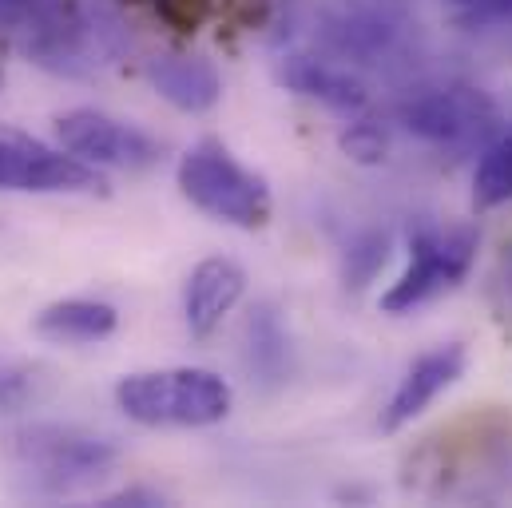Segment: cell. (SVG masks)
Masks as SVG:
<instances>
[{"label":"cell","instance_id":"6da1fadb","mask_svg":"<svg viewBox=\"0 0 512 508\" xmlns=\"http://www.w3.org/2000/svg\"><path fill=\"white\" fill-rule=\"evenodd\" d=\"M4 457L32 493L64 497L100 481L120 453L108 437H96L72 425H24L8 433Z\"/></svg>","mask_w":512,"mask_h":508},{"label":"cell","instance_id":"7a4b0ae2","mask_svg":"<svg viewBox=\"0 0 512 508\" xmlns=\"http://www.w3.org/2000/svg\"><path fill=\"white\" fill-rule=\"evenodd\" d=\"M116 401L139 425H175V429H203L215 425L231 413V385L195 366L179 370H147V374H128L116 385Z\"/></svg>","mask_w":512,"mask_h":508},{"label":"cell","instance_id":"3957f363","mask_svg":"<svg viewBox=\"0 0 512 508\" xmlns=\"http://www.w3.org/2000/svg\"><path fill=\"white\" fill-rule=\"evenodd\" d=\"M179 191L211 219L231 227L258 231L270 223V187L266 179L247 171L219 139L195 143L179 159Z\"/></svg>","mask_w":512,"mask_h":508},{"label":"cell","instance_id":"277c9868","mask_svg":"<svg viewBox=\"0 0 512 508\" xmlns=\"http://www.w3.org/2000/svg\"><path fill=\"white\" fill-rule=\"evenodd\" d=\"M401 124L433 147L473 151V147H485L489 139H497L501 112L481 88L449 84V88H433V92L413 96L401 108Z\"/></svg>","mask_w":512,"mask_h":508},{"label":"cell","instance_id":"5b68a950","mask_svg":"<svg viewBox=\"0 0 512 508\" xmlns=\"http://www.w3.org/2000/svg\"><path fill=\"white\" fill-rule=\"evenodd\" d=\"M409 20L385 0H326L318 8V36L354 64H389L409 48Z\"/></svg>","mask_w":512,"mask_h":508},{"label":"cell","instance_id":"8992f818","mask_svg":"<svg viewBox=\"0 0 512 508\" xmlns=\"http://www.w3.org/2000/svg\"><path fill=\"white\" fill-rule=\"evenodd\" d=\"M477 254V235L473 231H417L409 243V266L405 274L382 294L385 314H409L425 306L429 298L453 290Z\"/></svg>","mask_w":512,"mask_h":508},{"label":"cell","instance_id":"52a82bcc","mask_svg":"<svg viewBox=\"0 0 512 508\" xmlns=\"http://www.w3.org/2000/svg\"><path fill=\"white\" fill-rule=\"evenodd\" d=\"M0 187L4 191H36V195H96L104 179L92 163L72 151H56L28 135L0 139Z\"/></svg>","mask_w":512,"mask_h":508},{"label":"cell","instance_id":"ba28073f","mask_svg":"<svg viewBox=\"0 0 512 508\" xmlns=\"http://www.w3.org/2000/svg\"><path fill=\"white\" fill-rule=\"evenodd\" d=\"M56 135H60L64 151H72L76 159H84L92 167L143 171L163 159V147L147 131L124 124V120H112L104 112H92V108L64 112L56 120Z\"/></svg>","mask_w":512,"mask_h":508},{"label":"cell","instance_id":"9c48e42d","mask_svg":"<svg viewBox=\"0 0 512 508\" xmlns=\"http://www.w3.org/2000/svg\"><path fill=\"white\" fill-rule=\"evenodd\" d=\"M469 366V350L461 342H449V346H437L429 354H421L405 378L397 381L389 405L382 409V433H397L405 425H413L445 389H453L461 374Z\"/></svg>","mask_w":512,"mask_h":508},{"label":"cell","instance_id":"30bf717a","mask_svg":"<svg viewBox=\"0 0 512 508\" xmlns=\"http://www.w3.org/2000/svg\"><path fill=\"white\" fill-rule=\"evenodd\" d=\"M274 76L282 88H290L306 100H318L342 116H362L370 108V88L342 64L314 60V56H282Z\"/></svg>","mask_w":512,"mask_h":508},{"label":"cell","instance_id":"8fae6325","mask_svg":"<svg viewBox=\"0 0 512 508\" xmlns=\"http://www.w3.org/2000/svg\"><path fill=\"white\" fill-rule=\"evenodd\" d=\"M247 290V274L239 262L231 258H203L191 278H187V290H183V314H187V326L195 338H211L223 318L239 306Z\"/></svg>","mask_w":512,"mask_h":508},{"label":"cell","instance_id":"7c38bea8","mask_svg":"<svg viewBox=\"0 0 512 508\" xmlns=\"http://www.w3.org/2000/svg\"><path fill=\"white\" fill-rule=\"evenodd\" d=\"M147 80L171 108L191 112V116L211 112L223 96V76L207 56H187V52L155 56L147 60Z\"/></svg>","mask_w":512,"mask_h":508},{"label":"cell","instance_id":"4fadbf2b","mask_svg":"<svg viewBox=\"0 0 512 508\" xmlns=\"http://www.w3.org/2000/svg\"><path fill=\"white\" fill-rule=\"evenodd\" d=\"M116 306L108 302H92V298H64V302H52L36 314L32 330L48 342H60V346H88V342H104L112 330H116Z\"/></svg>","mask_w":512,"mask_h":508},{"label":"cell","instance_id":"5bb4252c","mask_svg":"<svg viewBox=\"0 0 512 508\" xmlns=\"http://www.w3.org/2000/svg\"><path fill=\"white\" fill-rule=\"evenodd\" d=\"M247 366L266 385H282L290 374V338L274 306H255L247 318Z\"/></svg>","mask_w":512,"mask_h":508},{"label":"cell","instance_id":"9a60e30c","mask_svg":"<svg viewBox=\"0 0 512 508\" xmlns=\"http://www.w3.org/2000/svg\"><path fill=\"white\" fill-rule=\"evenodd\" d=\"M512 199V131L489 139L481 147V163L473 175V207L493 211Z\"/></svg>","mask_w":512,"mask_h":508},{"label":"cell","instance_id":"2e32d148","mask_svg":"<svg viewBox=\"0 0 512 508\" xmlns=\"http://www.w3.org/2000/svg\"><path fill=\"white\" fill-rule=\"evenodd\" d=\"M385 258H389V239H385L382 231H366V235L350 239V247H346V266H342L346 286L362 290V286L385 266Z\"/></svg>","mask_w":512,"mask_h":508},{"label":"cell","instance_id":"e0dca14e","mask_svg":"<svg viewBox=\"0 0 512 508\" xmlns=\"http://www.w3.org/2000/svg\"><path fill=\"white\" fill-rule=\"evenodd\" d=\"M342 151L354 163H382L385 151H389V139L378 124H354L342 135Z\"/></svg>","mask_w":512,"mask_h":508},{"label":"cell","instance_id":"ac0fdd59","mask_svg":"<svg viewBox=\"0 0 512 508\" xmlns=\"http://www.w3.org/2000/svg\"><path fill=\"white\" fill-rule=\"evenodd\" d=\"M215 0H155V12L163 24H171L175 32H199L203 20L211 16Z\"/></svg>","mask_w":512,"mask_h":508},{"label":"cell","instance_id":"d6986e66","mask_svg":"<svg viewBox=\"0 0 512 508\" xmlns=\"http://www.w3.org/2000/svg\"><path fill=\"white\" fill-rule=\"evenodd\" d=\"M457 8H465L469 16H481V20H505L512 16V0H453Z\"/></svg>","mask_w":512,"mask_h":508},{"label":"cell","instance_id":"ffe728a7","mask_svg":"<svg viewBox=\"0 0 512 508\" xmlns=\"http://www.w3.org/2000/svg\"><path fill=\"white\" fill-rule=\"evenodd\" d=\"M104 505L108 508H116V505H163V497H159V493H151V489H124V493L108 497Z\"/></svg>","mask_w":512,"mask_h":508},{"label":"cell","instance_id":"44dd1931","mask_svg":"<svg viewBox=\"0 0 512 508\" xmlns=\"http://www.w3.org/2000/svg\"><path fill=\"white\" fill-rule=\"evenodd\" d=\"M505 270H509V278H505L501 286H505V294H512V254H509V258H505Z\"/></svg>","mask_w":512,"mask_h":508},{"label":"cell","instance_id":"7402d4cb","mask_svg":"<svg viewBox=\"0 0 512 508\" xmlns=\"http://www.w3.org/2000/svg\"><path fill=\"white\" fill-rule=\"evenodd\" d=\"M0 88H4V68H0Z\"/></svg>","mask_w":512,"mask_h":508}]
</instances>
